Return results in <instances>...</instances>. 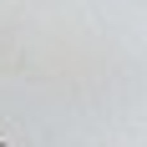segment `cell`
Listing matches in <instances>:
<instances>
[{
  "label": "cell",
  "instance_id": "cell-1",
  "mask_svg": "<svg viewBox=\"0 0 147 147\" xmlns=\"http://www.w3.org/2000/svg\"><path fill=\"white\" fill-rule=\"evenodd\" d=\"M0 147H10V142H5V137H0Z\"/></svg>",
  "mask_w": 147,
  "mask_h": 147
}]
</instances>
